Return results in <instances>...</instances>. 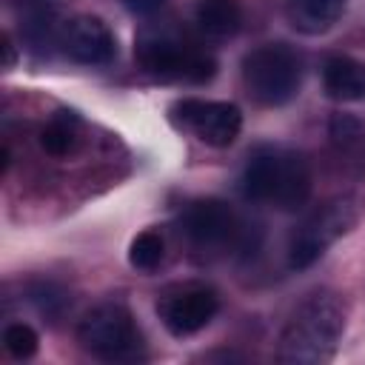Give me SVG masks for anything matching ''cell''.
Masks as SVG:
<instances>
[{"label":"cell","mask_w":365,"mask_h":365,"mask_svg":"<svg viewBox=\"0 0 365 365\" xmlns=\"http://www.w3.org/2000/svg\"><path fill=\"white\" fill-rule=\"evenodd\" d=\"M63 51L80 66H108L117 57V40L111 29L94 14H77L63 26Z\"/></svg>","instance_id":"cell-10"},{"label":"cell","mask_w":365,"mask_h":365,"mask_svg":"<svg viewBox=\"0 0 365 365\" xmlns=\"http://www.w3.org/2000/svg\"><path fill=\"white\" fill-rule=\"evenodd\" d=\"M125 3V9L131 11V14H137V17H151V14H157L163 6H165V0H123Z\"/></svg>","instance_id":"cell-19"},{"label":"cell","mask_w":365,"mask_h":365,"mask_svg":"<svg viewBox=\"0 0 365 365\" xmlns=\"http://www.w3.org/2000/svg\"><path fill=\"white\" fill-rule=\"evenodd\" d=\"M134 54H137L140 66L160 80L208 83L217 74V63L211 54H205L202 48H197L185 37L165 31V29L163 31L160 29L143 31L137 37Z\"/></svg>","instance_id":"cell-4"},{"label":"cell","mask_w":365,"mask_h":365,"mask_svg":"<svg viewBox=\"0 0 365 365\" xmlns=\"http://www.w3.org/2000/svg\"><path fill=\"white\" fill-rule=\"evenodd\" d=\"M331 137L334 143L339 145H351L362 137V128H359V120H354L351 114H334L331 117Z\"/></svg>","instance_id":"cell-18"},{"label":"cell","mask_w":365,"mask_h":365,"mask_svg":"<svg viewBox=\"0 0 365 365\" xmlns=\"http://www.w3.org/2000/svg\"><path fill=\"white\" fill-rule=\"evenodd\" d=\"M362 214H365V197L356 191H345L322 202L294 231L288 245V265L297 271L311 268L334 242H339L345 234L356 228Z\"/></svg>","instance_id":"cell-3"},{"label":"cell","mask_w":365,"mask_h":365,"mask_svg":"<svg viewBox=\"0 0 365 365\" xmlns=\"http://www.w3.org/2000/svg\"><path fill=\"white\" fill-rule=\"evenodd\" d=\"M180 228L197 248H231V251H254L257 228L248 225L228 202L205 197L185 205L180 217Z\"/></svg>","instance_id":"cell-7"},{"label":"cell","mask_w":365,"mask_h":365,"mask_svg":"<svg viewBox=\"0 0 365 365\" xmlns=\"http://www.w3.org/2000/svg\"><path fill=\"white\" fill-rule=\"evenodd\" d=\"M77 342L91 356L106 362H137L145 356L143 334L128 308L120 302L94 305L77 325Z\"/></svg>","instance_id":"cell-5"},{"label":"cell","mask_w":365,"mask_h":365,"mask_svg":"<svg viewBox=\"0 0 365 365\" xmlns=\"http://www.w3.org/2000/svg\"><path fill=\"white\" fill-rule=\"evenodd\" d=\"M348 325V302L336 291H314L305 297L297 311L288 317L279 345L277 362L282 365H322L331 362L342 334Z\"/></svg>","instance_id":"cell-1"},{"label":"cell","mask_w":365,"mask_h":365,"mask_svg":"<svg viewBox=\"0 0 365 365\" xmlns=\"http://www.w3.org/2000/svg\"><path fill=\"white\" fill-rule=\"evenodd\" d=\"M322 86L339 103L365 100V63L348 54H334L322 66Z\"/></svg>","instance_id":"cell-11"},{"label":"cell","mask_w":365,"mask_h":365,"mask_svg":"<svg viewBox=\"0 0 365 365\" xmlns=\"http://www.w3.org/2000/svg\"><path fill=\"white\" fill-rule=\"evenodd\" d=\"M194 23L208 37H231L242 26V6L240 0H197Z\"/></svg>","instance_id":"cell-12"},{"label":"cell","mask_w":365,"mask_h":365,"mask_svg":"<svg viewBox=\"0 0 365 365\" xmlns=\"http://www.w3.org/2000/svg\"><path fill=\"white\" fill-rule=\"evenodd\" d=\"M311 182L314 180L305 154L282 145H262L248 157L240 177V191L251 202L297 211L308 202Z\"/></svg>","instance_id":"cell-2"},{"label":"cell","mask_w":365,"mask_h":365,"mask_svg":"<svg viewBox=\"0 0 365 365\" xmlns=\"http://www.w3.org/2000/svg\"><path fill=\"white\" fill-rule=\"evenodd\" d=\"M220 308V299L211 288L205 285H185L177 288L171 294H165L157 305L163 325L168 328V334L174 336H191L197 331H202L214 314Z\"/></svg>","instance_id":"cell-9"},{"label":"cell","mask_w":365,"mask_h":365,"mask_svg":"<svg viewBox=\"0 0 365 365\" xmlns=\"http://www.w3.org/2000/svg\"><path fill=\"white\" fill-rule=\"evenodd\" d=\"M242 80L248 94L262 106H285L302 86V60L285 43H265L245 54Z\"/></svg>","instance_id":"cell-6"},{"label":"cell","mask_w":365,"mask_h":365,"mask_svg":"<svg viewBox=\"0 0 365 365\" xmlns=\"http://www.w3.org/2000/svg\"><path fill=\"white\" fill-rule=\"evenodd\" d=\"M165 257V242L157 231H140L128 245V262L137 271H154L160 268Z\"/></svg>","instance_id":"cell-15"},{"label":"cell","mask_w":365,"mask_h":365,"mask_svg":"<svg viewBox=\"0 0 365 365\" xmlns=\"http://www.w3.org/2000/svg\"><path fill=\"white\" fill-rule=\"evenodd\" d=\"M40 145L51 157H66L77 145V117L71 111H57L40 131Z\"/></svg>","instance_id":"cell-14"},{"label":"cell","mask_w":365,"mask_h":365,"mask_svg":"<svg viewBox=\"0 0 365 365\" xmlns=\"http://www.w3.org/2000/svg\"><path fill=\"white\" fill-rule=\"evenodd\" d=\"M29 299H31L34 308H37L40 314H46V317H60V314L66 311V305H68L66 291H63L60 285H54V282H34V285L29 288Z\"/></svg>","instance_id":"cell-17"},{"label":"cell","mask_w":365,"mask_h":365,"mask_svg":"<svg viewBox=\"0 0 365 365\" xmlns=\"http://www.w3.org/2000/svg\"><path fill=\"white\" fill-rule=\"evenodd\" d=\"M3 345H6V351H9L14 359H31V356L37 354V348H40V336H37V331H34L31 325H26V322H11V325H6V331H3Z\"/></svg>","instance_id":"cell-16"},{"label":"cell","mask_w":365,"mask_h":365,"mask_svg":"<svg viewBox=\"0 0 365 365\" xmlns=\"http://www.w3.org/2000/svg\"><path fill=\"white\" fill-rule=\"evenodd\" d=\"M348 0H288V17L302 34L328 31L345 11Z\"/></svg>","instance_id":"cell-13"},{"label":"cell","mask_w":365,"mask_h":365,"mask_svg":"<svg viewBox=\"0 0 365 365\" xmlns=\"http://www.w3.org/2000/svg\"><path fill=\"white\" fill-rule=\"evenodd\" d=\"M174 117L205 145L225 148L242 131V111L225 100H200L185 97L174 106Z\"/></svg>","instance_id":"cell-8"},{"label":"cell","mask_w":365,"mask_h":365,"mask_svg":"<svg viewBox=\"0 0 365 365\" xmlns=\"http://www.w3.org/2000/svg\"><path fill=\"white\" fill-rule=\"evenodd\" d=\"M14 60H17V54H14L11 37H9V34H3V68H11V66H14Z\"/></svg>","instance_id":"cell-20"}]
</instances>
